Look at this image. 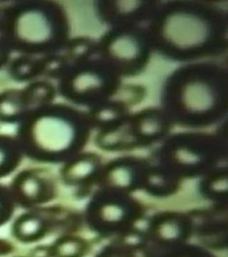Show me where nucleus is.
I'll return each instance as SVG.
<instances>
[{"label": "nucleus", "instance_id": "1", "mask_svg": "<svg viewBox=\"0 0 228 257\" xmlns=\"http://www.w3.org/2000/svg\"><path fill=\"white\" fill-rule=\"evenodd\" d=\"M226 27L221 11L208 7L158 8L149 31L152 46L171 58L187 60L220 53Z\"/></svg>", "mask_w": 228, "mask_h": 257}, {"label": "nucleus", "instance_id": "2", "mask_svg": "<svg viewBox=\"0 0 228 257\" xmlns=\"http://www.w3.org/2000/svg\"><path fill=\"white\" fill-rule=\"evenodd\" d=\"M91 128L87 113L49 104L30 111L18 123L16 138L22 152L38 159H55L82 149Z\"/></svg>", "mask_w": 228, "mask_h": 257}, {"label": "nucleus", "instance_id": "3", "mask_svg": "<svg viewBox=\"0 0 228 257\" xmlns=\"http://www.w3.org/2000/svg\"><path fill=\"white\" fill-rule=\"evenodd\" d=\"M163 101L172 123L212 124L226 108L225 72L209 65L184 67L169 80Z\"/></svg>", "mask_w": 228, "mask_h": 257}, {"label": "nucleus", "instance_id": "4", "mask_svg": "<svg viewBox=\"0 0 228 257\" xmlns=\"http://www.w3.org/2000/svg\"><path fill=\"white\" fill-rule=\"evenodd\" d=\"M68 35L66 16L52 2H14L0 15V38L11 52L49 56L64 48Z\"/></svg>", "mask_w": 228, "mask_h": 257}, {"label": "nucleus", "instance_id": "5", "mask_svg": "<svg viewBox=\"0 0 228 257\" xmlns=\"http://www.w3.org/2000/svg\"><path fill=\"white\" fill-rule=\"evenodd\" d=\"M120 76L102 58L74 64L62 76V95L80 104L91 107L109 100L120 87Z\"/></svg>", "mask_w": 228, "mask_h": 257}, {"label": "nucleus", "instance_id": "6", "mask_svg": "<svg viewBox=\"0 0 228 257\" xmlns=\"http://www.w3.org/2000/svg\"><path fill=\"white\" fill-rule=\"evenodd\" d=\"M140 26H117L103 38L97 49L101 58L118 73L135 75L144 70L151 56L149 32Z\"/></svg>", "mask_w": 228, "mask_h": 257}, {"label": "nucleus", "instance_id": "7", "mask_svg": "<svg viewBox=\"0 0 228 257\" xmlns=\"http://www.w3.org/2000/svg\"><path fill=\"white\" fill-rule=\"evenodd\" d=\"M128 123L138 146L160 141L168 134L171 120L164 111L146 109L128 118Z\"/></svg>", "mask_w": 228, "mask_h": 257}, {"label": "nucleus", "instance_id": "8", "mask_svg": "<svg viewBox=\"0 0 228 257\" xmlns=\"http://www.w3.org/2000/svg\"><path fill=\"white\" fill-rule=\"evenodd\" d=\"M29 112L23 88H12L0 92V122L19 123Z\"/></svg>", "mask_w": 228, "mask_h": 257}, {"label": "nucleus", "instance_id": "9", "mask_svg": "<svg viewBox=\"0 0 228 257\" xmlns=\"http://www.w3.org/2000/svg\"><path fill=\"white\" fill-rule=\"evenodd\" d=\"M8 72L13 80L28 81L41 74V58L22 55L9 63Z\"/></svg>", "mask_w": 228, "mask_h": 257}, {"label": "nucleus", "instance_id": "10", "mask_svg": "<svg viewBox=\"0 0 228 257\" xmlns=\"http://www.w3.org/2000/svg\"><path fill=\"white\" fill-rule=\"evenodd\" d=\"M22 153L16 137L0 134V175L9 173L16 167Z\"/></svg>", "mask_w": 228, "mask_h": 257}, {"label": "nucleus", "instance_id": "11", "mask_svg": "<svg viewBox=\"0 0 228 257\" xmlns=\"http://www.w3.org/2000/svg\"><path fill=\"white\" fill-rule=\"evenodd\" d=\"M24 97L30 111L52 104L56 92L51 84L46 81H35L23 88Z\"/></svg>", "mask_w": 228, "mask_h": 257}, {"label": "nucleus", "instance_id": "12", "mask_svg": "<svg viewBox=\"0 0 228 257\" xmlns=\"http://www.w3.org/2000/svg\"><path fill=\"white\" fill-rule=\"evenodd\" d=\"M16 189L25 200H40L44 194L45 185L42 180L34 174L27 173L17 179Z\"/></svg>", "mask_w": 228, "mask_h": 257}, {"label": "nucleus", "instance_id": "13", "mask_svg": "<svg viewBox=\"0 0 228 257\" xmlns=\"http://www.w3.org/2000/svg\"><path fill=\"white\" fill-rule=\"evenodd\" d=\"M97 163L94 156H83L69 166L66 175L72 181L87 180L95 173Z\"/></svg>", "mask_w": 228, "mask_h": 257}, {"label": "nucleus", "instance_id": "14", "mask_svg": "<svg viewBox=\"0 0 228 257\" xmlns=\"http://www.w3.org/2000/svg\"><path fill=\"white\" fill-rule=\"evenodd\" d=\"M64 48L67 50L65 58L71 62L72 61V64H74L88 60L96 47L88 39H78L72 42H67Z\"/></svg>", "mask_w": 228, "mask_h": 257}, {"label": "nucleus", "instance_id": "15", "mask_svg": "<svg viewBox=\"0 0 228 257\" xmlns=\"http://www.w3.org/2000/svg\"><path fill=\"white\" fill-rule=\"evenodd\" d=\"M132 173L126 166L116 167L111 174V181L117 187H129L132 183Z\"/></svg>", "mask_w": 228, "mask_h": 257}, {"label": "nucleus", "instance_id": "16", "mask_svg": "<svg viewBox=\"0 0 228 257\" xmlns=\"http://www.w3.org/2000/svg\"><path fill=\"white\" fill-rule=\"evenodd\" d=\"M41 224L36 218H26L19 224V233L23 237H34L40 232Z\"/></svg>", "mask_w": 228, "mask_h": 257}, {"label": "nucleus", "instance_id": "17", "mask_svg": "<svg viewBox=\"0 0 228 257\" xmlns=\"http://www.w3.org/2000/svg\"><path fill=\"white\" fill-rule=\"evenodd\" d=\"M103 215L104 216V219L107 221H119L123 216V210L120 205L111 204L104 207L103 210Z\"/></svg>", "mask_w": 228, "mask_h": 257}, {"label": "nucleus", "instance_id": "18", "mask_svg": "<svg viewBox=\"0 0 228 257\" xmlns=\"http://www.w3.org/2000/svg\"><path fill=\"white\" fill-rule=\"evenodd\" d=\"M80 253V245L75 241H66L59 247V253L63 257H74Z\"/></svg>", "mask_w": 228, "mask_h": 257}, {"label": "nucleus", "instance_id": "19", "mask_svg": "<svg viewBox=\"0 0 228 257\" xmlns=\"http://www.w3.org/2000/svg\"><path fill=\"white\" fill-rule=\"evenodd\" d=\"M10 54L11 51L5 44L4 41L0 38V69L8 64L10 61Z\"/></svg>", "mask_w": 228, "mask_h": 257}, {"label": "nucleus", "instance_id": "20", "mask_svg": "<svg viewBox=\"0 0 228 257\" xmlns=\"http://www.w3.org/2000/svg\"><path fill=\"white\" fill-rule=\"evenodd\" d=\"M177 229L173 224H166L162 228V236L166 238H173L176 237Z\"/></svg>", "mask_w": 228, "mask_h": 257}, {"label": "nucleus", "instance_id": "21", "mask_svg": "<svg viewBox=\"0 0 228 257\" xmlns=\"http://www.w3.org/2000/svg\"><path fill=\"white\" fill-rule=\"evenodd\" d=\"M6 200H7L6 191H5L4 189L0 188V212H1V210L3 208V205H4Z\"/></svg>", "mask_w": 228, "mask_h": 257}]
</instances>
